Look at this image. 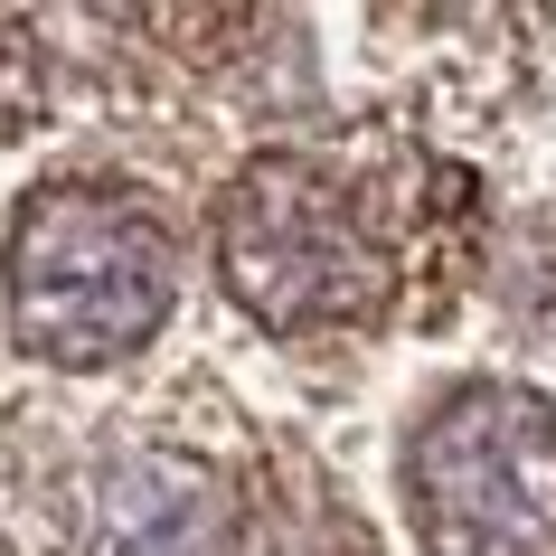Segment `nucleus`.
Here are the masks:
<instances>
[{"mask_svg":"<svg viewBox=\"0 0 556 556\" xmlns=\"http://www.w3.org/2000/svg\"><path fill=\"white\" fill-rule=\"evenodd\" d=\"M217 274L264 330H350L387 302V245L358 189L302 151L236 170L217 207Z\"/></svg>","mask_w":556,"mask_h":556,"instance_id":"obj_2","label":"nucleus"},{"mask_svg":"<svg viewBox=\"0 0 556 556\" xmlns=\"http://www.w3.org/2000/svg\"><path fill=\"white\" fill-rule=\"evenodd\" d=\"M415 519L434 556H556V406L463 387L415 434Z\"/></svg>","mask_w":556,"mask_h":556,"instance_id":"obj_3","label":"nucleus"},{"mask_svg":"<svg viewBox=\"0 0 556 556\" xmlns=\"http://www.w3.org/2000/svg\"><path fill=\"white\" fill-rule=\"evenodd\" d=\"M179 302V245L161 207L104 179H58L10 227V330L48 368L132 358Z\"/></svg>","mask_w":556,"mask_h":556,"instance_id":"obj_1","label":"nucleus"},{"mask_svg":"<svg viewBox=\"0 0 556 556\" xmlns=\"http://www.w3.org/2000/svg\"><path fill=\"white\" fill-rule=\"evenodd\" d=\"M94 556H236V500L189 453H123L94 500Z\"/></svg>","mask_w":556,"mask_h":556,"instance_id":"obj_4","label":"nucleus"},{"mask_svg":"<svg viewBox=\"0 0 556 556\" xmlns=\"http://www.w3.org/2000/svg\"><path fill=\"white\" fill-rule=\"evenodd\" d=\"M38 94H48V58L29 48L20 20H0V132H20L38 114Z\"/></svg>","mask_w":556,"mask_h":556,"instance_id":"obj_5","label":"nucleus"}]
</instances>
